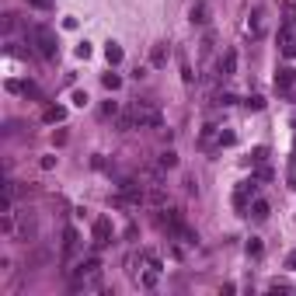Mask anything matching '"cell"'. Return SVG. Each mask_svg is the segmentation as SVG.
I'll return each mask as SVG.
<instances>
[{
    "label": "cell",
    "mask_w": 296,
    "mask_h": 296,
    "mask_svg": "<svg viewBox=\"0 0 296 296\" xmlns=\"http://www.w3.org/2000/svg\"><path fill=\"white\" fill-rule=\"evenodd\" d=\"M160 122H164V115H160V108L150 105V101H133L129 112L119 119L122 129H160Z\"/></svg>",
    "instance_id": "obj_1"
},
{
    "label": "cell",
    "mask_w": 296,
    "mask_h": 296,
    "mask_svg": "<svg viewBox=\"0 0 296 296\" xmlns=\"http://www.w3.org/2000/svg\"><path fill=\"white\" fill-rule=\"evenodd\" d=\"M35 46H39V53L46 56V60H53L56 56V35H53V28H46V25H35Z\"/></svg>",
    "instance_id": "obj_2"
},
{
    "label": "cell",
    "mask_w": 296,
    "mask_h": 296,
    "mask_svg": "<svg viewBox=\"0 0 296 296\" xmlns=\"http://www.w3.org/2000/svg\"><path fill=\"white\" fill-rule=\"evenodd\" d=\"M74 289H77V293H101V289H105V279H101V272L77 275V279H74Z\"/></svg>",
    "instance_id": "obj_3"
},
{
    "label": "cell",
    "mask_w": 296,
    "mask_h": 296,
    "mask_svg": "<svg viewBox=\"0 0 296 296\" xmlns=\"http://www.w3.org/2000/svg\"><path fill=\"white\" fill-rule=\"evenodd\" d=\"M279 49H282L286 60H293V56H296V28L289 25V21H286L282 32H279Z\"/></svg>",
    "instance_id": "obj_4"
},
{
    "label": "cell",
    "mask_w": 296,
    "mask_h": 296,
    "mask_svg": "<svg viewBox=\"0 0 296 296\" xmlns=\"http://www.w3.org/2000/svg\"><path fill=\"white\" fill-rule=\"evenodd\" d=\"M91 237H94V247H105V244L112 240V220H108V216H98V220H94V230H91Z\"/></svg>",
    "instance_id": "obj_5"
},
{
    "label": "cell",
    "mask_w": 296,
    "mask_h": 296,
    "mask_svg": "<svg viewBox=\"0 0 296 296\" xmlns=\"http://www.w3.org/2000/svg\"><path fill=\"white\" fill-rule=\"evenodd\" d=\"M247 199H254V181H244V185L233 192V206L244 213V209H247Z\"/></svg>",
    "instance_id": "obj_6"
},
{
    "label": "cell",
    "mask_w": 296,
    "mask_h": 296,
    "mask_svg": "<svg viewBox=\"0 0 296 296\" xmlns=\"http://www.w3.org/2000/svg\"><path fill=\"white\" fill-rule=\"evenodd\" d=\"M220 70H223V77L237 74V53H233V49H226V56L220 60Z\"/></svg>",
    "instance_id": "obj_7"
},
{
    "label": "cell",
    "mask_w": 296,
    "mask_h": 296,
    "mask_svg": "<svg viewBox=\"0 0 296 296\" xmlns=\"http://www.w3.org/2000/svg\"><path fill=\"white\" fill-rule=\"evenodd\" d=\"M91 272H101V261L91 254V258H84L80 265H77V275H91Z\"/></svg>",
    "instance_id": "obj_8"
},
{
    "label": "cell",
    "mask_w": 296,
    "mask_h": 296,
    "mask_svg": "<svg viewBox=\"0 0 296 296\" xmlns=\"http://www.w3.org/2000/svg\"><path fill=\"white\" fill-rule=\"evenodd\" d=\"M293 80H296V74L289 70V67H282V70L275 74V87H279V91H286V87H293Z\"/></svg>",
    "instance_id": "obj_9"
},
{
    "label": "cell",
    "mask_w": 296,
    "mask_h": 296,
    "mask_svg": "<svg viewBox=\"0 0 296 296\" xmlns=\"http://www.w3.org/2000/svg\"><path fill=\"white\" fill-rule=\"evenodd\" d=\"M150 63H153V67H164V63H167V46H164V42H160V46H153Z\"/></svg>",
    "instance_id": "obj_10"
},
{
    "label": "cell",
    "mask_w": 296,
    "mask_h": 296,
    "mask_svg": "<svg viewBox=\"0 0 296 296\" xmlns=\"http://www.w3.org/2000/svg\"><path fill=\"white\" fill-rule=\"evenodd\" d=\"M251 216H254V220H268V202H265V199H254V202H251Z\"/></svg>",
    "instance_id": "obj_11"
},
{
    "label": "cell",
    "mask_w": 296,
    "mask_h": 296,
    "mask_svg": "<svg viewBox=\"0 0 296 296\" xmlns=\"http://www.w3.org/2000/svg\"><path fill=\"white\" fill-rule=\"evenodd\" d=\"M63 251H67V254L77 251V230H74V226H67V230H63Z\"/></svg>",
    "instance_id": "obj_12"
},
{
    "label": "cell",
    "mask_w": 296,
    "mask_h": 296,
    "mask_svg": "<svg viewBox=\"0 0 296 296\" xmlns=\"http://www.w3.org/2000/svg\"><path fill=\"white\" fill-rule=\"evenodd\" d=\"M63 119H67V108H63V105L46 108V122H63Z\"/></svg>",
    "instance_id": "obj_13"
},
{
    "label": "cell",
    "mask_w": 296,
    "mask_h": 296,
    "mask_svg": "<svg viewBox=\"0 0 296 296\" xmlns=\"http://www.w3.org/2000/svg\"><path fill=\"white\" fill-rule=\"evenodd\" d=\"M206 14H209L206 4H195V7H192V25H206V21H209Z\"/></svg>",
    "instance_id": "obj_14"
},
{
    "label": "cell",
    "mask_w": 296,
    "mask_h": 296,
    "mask_svg": "<svg viewBox=\"0 0 296 296\" xmlns=\"http://www.w3.org/2000/svg\"><path fill=\"white\" fill-rule=\"evenodd\" d=\"M105 56H108V63L115 67V63H122V46H115V42H108V49H105Z\"/></svg>",
    "instance_id": "obj_15"
},
{
    "label": "cell",
    "mask_w": 296,
    "mask_h": 296,
    "mask_svg": "<svg viewBox=\"0 0 296 296\" xmlns=\"http://www.w3.org/2000/svg\"><path fill=\"white\" fill-rule=\"evenodd\" d=\"M105 87H108V91H119V87H122V77L119 74H105Z\"/></svg>",
    "instance_id": "obj_16"
},
{
    "label": "cell",
    "mask_w": 296,
    "mask_h": 296,
    "mask_svg": "<svg viewBox=\"0 0 296 296\" xmlns=\"http://www.w3.org/2000/svg\"><path fill=\"white\" fill-rule=\"evenodd\" d=\"M160 167H178V153H160Z\"/></svg>",
    "instance_id": "obj_17"
},
{
    "label": "cell",
    "mask_w": 296,
    "mask_h": 296,
    "mask_svg": "<svg viewBox=\"0 0 296 296\" xmlns=\"http://www.w3.org/2000/svg\"><path fill=\"white\" fill-rule=\"evenodd\" d=\"M247 254H251V258H258V254H261V240H258V237H251V240H247Z\"/></svg>",
    "instance_id": "obj_18"
},
{
    "label": "cell",
    "mask_w": 296,
    "mask_h": 296,
    "mask_svg": "<svg viewBox=\"0 0 296 296\" xmlns=\"http://www.w3.org/2000/svg\"><path fill=\"white\" fill-rule=\"evenodd\" d=\"M101 115H105V119H112V115H119V105H115V101H108V105L101 108Z\"/></svg>",
    "instance_id": "obj_19"
},
{
    "label": "cell",
    "mask_w": 296,
    "mask_h": 296,
    "mask_svg": "<svg viewBox=\"0 0 296 296\" xmlns=\"http://www.w3.org/2000/svg\"><path fill=\"white\" fill-rule=\"evenodd\" d=\"M181 77H185V84H192V67H188L185 56H181Z\"/></svg>",
    "instance_id": "obj_20"
},
{
    "label": "cell",
    "mask_w": 296,
    "mask_h": 296,
    "mask_svg": "<svg viewBox=\"0 0 296 296\" xmlns=\"http://www.w3.org/2000/svg\"><path fill=\"white\" fill-rule=\"evenodd\" d=\"M247 108H254V112H258V108H265V98H258V94H254V98H247Z\"/></svg>",
    "instance_id": "obj_21"
},
{
    "label": "cell",
    "mask_w": 296,
    "mask_h": 296,
    "mask_svg": "<svg viewBox=\"0 0 296 296\" xmlns=\"http://www.w3.org/2000/svg\"><path fill=\"white\" fill-rule=\"evenodd\" d=\"M77 56H80V60H87V56H91V46H87V42H80V46H77Z\"/></svg>",
    "instance_id": "obj_22"
},
{
    "label": "cell",
    "mask_w": 296,
    "mask_h": 296,
    "mask_svg": "<svg viewBox=\"0 0 296 296\" xmlns=\"http://www.w3.org/2000/svg\"><path fill=\"white\" fill-rule=\"evenodd\" d=\"M74 105H87V91H74Z\"/></svg>",
    "instance_id": "obj_23"
},
{
    "label": "cell",
    "mask_w": 296,
    "mask_h": 296,
    "mask_svg": "<svg viewBox=\"0 0 296 296\" xmlns=\"http://www.w3.org/2000/svg\"><path fill=\"white\" fill-rule=\"evenodd\" d=\"M286 268H289V272H296V251H289V258H286Z\"/></svg>",
    "instance_id": "obj_24"
},
{
    "label": "cell",
    "mask_w": 296,
    "mask_h": 296,
    "mask_svg": "<svg viewBox=\"0 0 296 296\" xmlns=\"http://www.w3.org/2000/svg\"><path fill=\"white\" fill-rule=\"evenodd\" d=\"M28 4H32V7H42V11L49 7V0H28Z\"/></svg>",
    "instance_id": "obj_25"
}]
</instances>
